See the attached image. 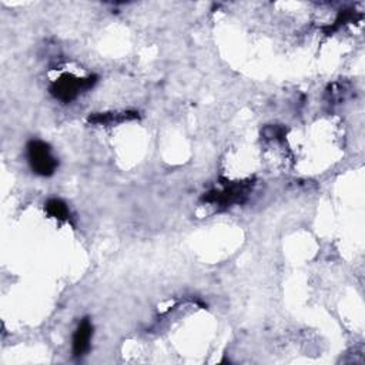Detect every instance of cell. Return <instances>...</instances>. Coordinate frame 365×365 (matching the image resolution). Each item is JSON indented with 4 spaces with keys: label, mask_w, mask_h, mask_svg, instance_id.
<instances>
[{
    "label": "cell",
    "mask_w": 365,
    "mask_h": 365,
    "mask_svg": "<svg viewBox=\"0 0 365 365\" xmlns=\"http://www.w3.org/2000/svg\"><path fill=\"white\" fill-rule=\"evenodd\" d=\"M251 181H237V182H221L218 188L208 191L202 200L215 207H230L242 202L251 192Z\"/></svg>",
    "instance_id": "1"
},
{
    "label": "cell",
    "mask_w": 365,
    "mask_h": 365,
    "mask_svg": "<svg viewBox=\"0 0 365 365\" xmlns=\"http://www.w3.org/2000/svg\"><path fill=\"white\" fill-rule=\"evenodd\" d=\"M94 83H96L94 76H88L86 78H78V77L66 74L53 83V86L50 87V91L57 100H60L63 103H68V101L77 98L78 94H81L83 91H87L88 88H91L94 86Z\"/></svg>",
    "instance_id": "2"
},
{
    "label": "cell",
    "mask_w": 365,
    "mask_h": 365,
    "mask_svg": "<svg viewBox=\"0 0 365 365\" xmlns=\"http://www.w3.org/2000/svg\"><path fill=\"white\" fill-rule=\"evenodd\" d=\"M27 158L31 170L38 175L48 177L57 168V160L51 154V148L44 141H30L27 145Z\"/></svg>",
    "instance_id": "3"
},
{
    "label": "cell",
    "mask_w": 365,
    "mask_h": 365,
    "mask_svg": "<svg viewBox=\"0 0 365 365\" xmlns=\"http://www.w3.org/2000/svg\"><path fill=\"white\" fill-rule=\"evenodd\" d=\"M46 211L50 217H54L60 221H66L68 220L70 211L67 208V204L64 201H61L60 198H51L46 202Z\"/></svg>",
    "instance_id": "5"
},
{
    "label": "cell",
    "mask_w": 365,
    "mask_h": 365,
    "mask_svg": "<svg viewBox=\"0 0 365 365\" xmlns=\"http://www.w3.org/2000/svg\"><path fill=\"white\" fill-rule=\"evenodd\" d=\"M93 336V325L91 322L84 318L78 324L74 335H73V355L80 358L83 356L88 348H90V341Z\"/></svg>",
    "instance_id": "4"
}]
</instances>
